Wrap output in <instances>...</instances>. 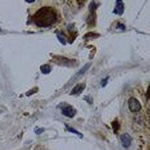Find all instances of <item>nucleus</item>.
I'll list each match as a JSON object with an SVG mask.
<instances>
[{"mask_svg":"<svg viewBox=\"0 0 150 150\" xmlns=\"http://www.w3.org/2000/svg\"><path fill=\"white\" fill-rule=\"evenodd\" d=\"M58 14L54 8L44 7L39 9L33 17L34 23L39 27H49L57 22Z\"/></svg>","mask_w":150,"mask_h":150,"instance_id":"f257e3e1","label":"nucleus"},{"mask_svg":"<svg viewBox=\"0 0 150 150\" xmlns=\"http://www.w3.org/2000/svg\"><path fill=\"white\" fill-rule=\"evenodd\" d=\"M128 107L131 112H138L141 110V104L135 98H130L128 101Z\"/></svg>","mask_w":150,"mask_h":150,"instance_id":"f03ea898","label":"nucleus"},{"mask_svg":"<svg viewBox=\"0 0 150 150\" xmlns=\"http://www.w3.org/2000/svg\"><path fill=\"white\" fill-rule=\"evenodd\" d=\"M120 140L122 146L125 147V148H128V147H129L130 145H131V137L128 133H125V134L121 135Z\"/></svg>","mask_w":150,"mask_h":150,"instance_id":"7ed1b4c3","label":"nucleus"},{"mask_svg":"<svg viewBox=\"0 0 150 150\" xmlns=\"http://www.w3.org/2000/svg\"><path fill=\"white\" fill-rule=\"evenodd\" d=\"M77 111L73 107L71 106H65L64 108H62V114L64 116L67 117H69V118H73L75 116Z\"/></svg>","mask_w":150,"mask_h":150,"instance_id":"20e7f679","label":"nucleus"},{"mask_svg":"<svg viewBox=\"0 0 150 150\" xmlns=\"http://www.w3.org/2000/svg\"><path fill=\"white\" fill-rule=\"evenodd\" d=\"M123 12H124V4L121 0L116 1V5L115 8H114V13L117 14V15L121 16L122 15Z\"/></svg>","mask_w":150,"mask_h":150,"instance_id":"39448f33","label":"nucleus"},{"mask_svg":"<svg viewBox=\"0 0 150 150\" xmlns=\"http://www.w3.org/2000/svg\"><path fill=\"white\" fill-rule=\"evenodd\" d=\"M85 88V84L83 83H79L77 85H76L74 87V89H72L71 93V95H76L78 94V93H81L83 90Z\"/></svg>","mask_w":150,"mask_h":150,"instance_id":"423d86ee","label":"nucleus"},{"mask_svg":"<svg viewBox=\"0 0 150 150\" xmlns=\"http://www.w3.org/2000/svg\"><path fill=\"white\" fill-rule=\"evenodd\" d=\"M40 69L41 73L44 74H48L51 71V68L49 65H42V66H41Z\"/></svg>","mask_w":150,"mask_h":150,"instance_id":"0eeeda50","label":"nucleus"},{"mask_svg":"<svg viewBox=\"0 0 150 150\" xmlns=\"http://www.w3.org/2000/svg\"><path fill=\"white\" fill-rule=\"evenodd\" d=\"M57 38L59 39L60 42H61L62 44L65 45L66 44V40H65V38L64 36V34H62V32H60V33L57 34Z\"/></svg>","mask_w":150,"mask_h":150,"instance_id":"6e6552de","label":"nucleus"},{"mask_svg":"<svg viewBox=\"0 0 150 150\" xmlns=\"http://www.w3.org/2000/svg\"><path fill=\"white\" fill-rule=\"evenodd\" d=\"M100 35L98 34H96L94 33V32H89V33H87L86 35L84 36V39H96V38H98L99 37Z\"/></svg>","mask_w":150,"mask_h":150,"instance_id":"1a4fd4ad","label":"nucleus"},{"mask_svg":"<svg viewBox=\"0 0 150 150\" xmlns=\"http://www.w3.org/2000/svg\"><path fill=\"white\" fill-rule=\"evenodd\" d=\"M66 128H67V129H68V131H70V132L74 133V134H76V135H78V136L80 137H83V135H82V134H80V132H78V131H76V130H75V129H74L73 128L68 127V125H66Z\"/></svg>","mask_w":150,"mask_h":150,"instance_id":"9d476101","label":"nucleus"},{"mask_svg":"<svg viewBox=\"0 0 150 150\" xmlns=\"http://www.w3.org/2000/svg\"><path fill=\"white\" fill-rule=\"evenodd\" d=\"M90 65H91L90 63H89V64H86V65L85 66H84L83 68L82 69H81V70H80V71L78 72V74H80V75L83 74L85 73V72L86 71H87L88 69H89V67H90Z\"/></svg>","mask_w":150,"mask_h":150,"instance_id":"9b49d317","label":"nucleus"},{"mask_svg":"<svg viewBox=\"0 0 150 150\" xmlns=\"http://www.w3.org/2000/svg\"><path fill=\"white\" fill-rule=\"evenodd\" d=\"M97 8V5H96L95 2H92L89 5V11H90L91 13H94L95 9Z\"/></svg>","mask_w":150,"mask_h":150,"instance_id":"f8f14e48","label":"nucleus"},{"mask_svg":"<svg viewBox=\"0 0 150 150\" xmlns=\"http://www.w3.org/2000/svg\"><path fill=\"white\" fill-rule=\"evenodd\" d=\"M112 127H113V129L114 130V132H116L119 128V125L118 122H112Z\"/></svg>","mask_w":150,"mask_h":150,"instance_id":"ddd939ff","label":"nucleus"},{"mask_svg":"<svg viewBox=\"0 0 150 150\" xmlns=\"http://www.w3.org/2000/svg\"><path fill=\"white\" fill-rule=\"evenodd\" d=\"M108 79H109V77H107V78L104 79V80H102V81H101V86H103V87H104L105 86L107 85V80H108Z\"/></svg>","mask_w":150,"mask_h":150,"instance_id":"4468645a","label":"nucleus"},{"mask_svg":"<svg viewBox=\"0 0 150 150\" xmlns=\"http://www.w3.org/2000/svg\"><path fill=\"white\" fill-rule=\"evenodd\" d=\"M35 131L37 135H40V134H41V133L44 131V129H42V128H36V129L35 130Z\"/></svg>","mask_w":150,"mask_h":150,"instance_id":"2eb2a0df","label":"nucleus"},{"mask_svg":"<svg viewBox=\"0 0 150 150\" xmlns=\"http://www.w3.org/2000/svg\"><path fill=\"white\" fill-rule=\"evenodd\" d=\"M146 95H147V98H150V86H149L148 89H147Z\"/></svg>","mask_w":150,"mask_h":150,"instance_id":"dca6fc26","label":"nucleus"},{"mask_svg":"<svg viewBox=\"0 0 150 150\" xmlns=\"http://www.w3.org/2000/svg\"><path fill=\"white\" fill-rule=\"evenodd\" d=\"M26 2H35V1H34V0H32V1H28V0H26Z\"/></svg>","mask_w":150,"mask_h":150,"instance_id":"f3484780","label":"nucleus"},{"mask_svg":"<svg viewBox=\"0 0 150 150\" xmlns=\"http://www.w3.org/2000/svg\"><path fill=\"white\" fill-rule=\"evenodd\" d=\"M149 122H150V116H149Z\"/></svg>","mask_w":150,"mask_h":150,"instance_id":"a211bd4d","label":"nucleus"}]
</instances>
